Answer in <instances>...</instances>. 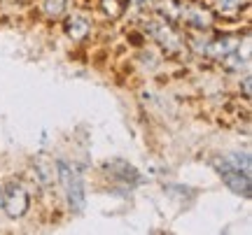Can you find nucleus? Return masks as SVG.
I'll return each instance as SVG.
<instances>
[{
    "label": "nucleus",
    "instance_id": "nucleus-9",
    "mask_svg": "<svg viewBox=\"0 0 252 235\" xmlns=\"http://www.w3.org/2000/svg\"><path fill=\"white\" fill-rule=\"evenodd\" d=\"M2 203H5V191H2V186H0V208H2Z\"/></svg>",
    "mask_w": 252,
    "mask_h": 235
},
{
    "label": "nucleus",
    "instance_id": "nucleus-4",
    "mask_svg": "<svg viewBox=\"0 0 252 235\" xmlns=\"http://www.w3.org/2000/svg\"><path fill=\"white\" fill-rule=\"evenodd\" d=\"M236 49H238V42H236L234 37H222V40L213 42L210 54L213 56H226V54H231V52H236Z\"/></svg>",
    "mask_w": 252,
    "mask_h": 235
},
{
    "label": "nucleus",
    "instance_id": "nucleus-7",
    "mask_svg": "<svg viewBox=\"0 0 252 235\" xmlns=\"http://www.w3.org/2000/svg\"><path fill=\"white\" fill-rule=\"evenodd\" d=\"M61 2L63 0H47V12H49V14H59V12L63 9Z\"/></svg>",
    "mask_w": 252,
    "mask_h": 235
},
{
    "label": "nucleus",
    "instance_id": "nucleus-5",
    "mask_svg": "<svg viewBox=\"0 0 252 235\" xmlns=\"http://www.w3.org/2000/svg\"><path fill=\"white\" fill-rule=\"evenodd\" d=\"M87 33H89V24H87L84 19H75V21H70V26H68V35H70L72 40H82Z\"/></svg>",
    "mask_w": 252,
    "mask_h": 235
},
{
    "label": "nucleus",
    "instance_id": "nucleus-2",
    "mask_svg": "<svg viewBox=\"0 0 252 235\" xmlns=\"http://www.w3.org/2000/svg\"><path fill=\"white\" fill-rule=\"evenodd\" d=\"M215 168L220 170V177L234 193H243L245 198H250V175L243 170H236L234 165H229L224 158H215Z\"/></svg>",
    "mask_w": 252,
    "mask_h": 235
},
{
    "label": "nucleus",
    "instance_id": "nucleus-8",
    "mask_svg": "<svg viewBox=\"0 0 252 235\" xmlns=\"http://www.w3.org/2000/svg\"><path fill=\"white\" fill-rule=\"evenodd\" d=\"M241 5V0H220V9H236Z\"/></svg>",
    "mask_w": 252,
    "mask_h": 235
},
{
    "label": "nucleus",
    "instance_id": "nucleus-1",
    "mask_svg": "<svg viewBox=\"0 0 252 235\" xmlns=\"http://www.w3.org/2000/svg\"><path fill=\"white\" fill-rule=\"evenodd\" d=\"M56 168H59V180H61L63 189H65V196H68L70 208L80 212V209L84 208V184H82L80 172L75 170V168H70L65 161H59Z\"/></svg>",
    "mask_w": 252,
    "mask_h": 235
},
{
    "label": "nucleus",
    "instance_id": "nucleus-6",
    "mask_svg": "<svg viewBox=\"0 0 252 235\" xmlns=\"http://www.w3.org/2000/svg\"><path fill=\"white\" fill-rule=\"evenodd\" d=\"M189 21H191L194 26H208V24H210V14L203 12V9H196V12L189 14Z\"/></svg>",
    "mask_w": 252,
    "mask_h": 235
},
{
    "label": "nucleus",
    "instance_id": "nucleus-3",
    "mask_svg": "<svg viewBox=\"0 0 252 235\" xmlns=\"http://www.w3.org/2000/svg\"><path fill=\"white\" fill-rule=\"evenodd\" d=\"M2 208L7 209V214L12 219L21 217L24 212L28 209V196L26 191L21 189V186H17V184H12L7 191H5V203H2Z\"/></svg>",
    "mask_w": 252,
    "mask_h": 235
}]
</instances>
